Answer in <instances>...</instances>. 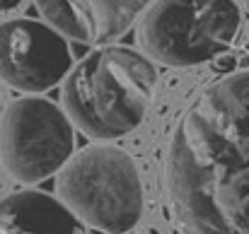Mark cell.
Returning <instances> with one entry per match:
<instances>
[{"mask_svg": "<svg viewBox=\"0 0 249 234\" xmlns=\"http://www.w3.org/2000/svg\"><path fill=\"white\" fill-rule=\"evenodd\" d=\"M167 188L184 234H249V70L208 84L184 111Z\"/></svg>", "mask_w": 249, "mask_h": 234, "instance_id": "1", "label": "cell"}, {"mask_svg": "<svg viewBox=\"0 0 249 234\" xmlns=\"http://www.w3.org/2000/svg\"><path fill=\"white\" fill-rule=\"evenodd\" d=\"M155 84L158 70L145 56L126 46H102L71 68L61 99L78 131L107 143L143 123Z\"/></svg>", "mask_w": 249, "mask_h": 234, "instance_id": "2", "label": "cell"}, {"mask_svg": "<svg viewBox=\"0 0 249 234\" xmlns=\"http://www.w3.org/2000/svg\"><path fill=\"white\" fill-rule=\"evenodd\" d=\"M58 198L85 225L107 234L131 232L143 217V181L133 157L107 143L83 148L58 171Z\"/></svg>", "mask_w": 249, "mask_h": 234, "instance_id": "3", "label": "cell"}, {"mask_svg": "<svg viewBox=\"0 0 249 234\" xmlns=\"http://www.w3.org/2000/svg\"><path fill=\"white\" fill-rule=\"evenodd\" d=\"M235 0H155L141 19L138 41L150 58L172 66H201L225 53L240 36Z\"/></svg>", "mask_w": 249, "mask_h": 234, "instance_id": "4", "label": "cell"}, {"mask_svg": "<svg viewBox=\"0 0 249 234\" xmlns=\"http://www.w3.org/2000/svg\"><path fill=\"white\" fill-rule=\"evenodd\" d=\"M73 148V121L51 99H15L0 118V159L19 184H39L61 171Z\"/></svg>", "mask_w": 249, "mask_h": 234, "instance_id": "5", "label": "cell"}, {"mask_svg": "<svg viewBox=\"0 0 249 234\" xmlns=\"http://www.w3.org/2000/svg\"><path fill=\"white\" fill-rule=\"evenodd\" d=\"M73 56L66 36L36 19L0 22V80L12 89L39 94L71 73Z\"/></svg>", "mask_w": 249, "mask_h": 234, "instance_id": "6", "label": "cell"}, {"mask_svg": "<svg viewBox=\"0 0 249 234\" xmlns=\"http://www.w3.org/2000/svg\"><path fill=\"white\" fill-rule=\"evenodd\" d=\"M44 19L78 44L121 39L153 0H34Z\"/></svg>", "mask_w": 249, "mask_h": 234, "instance_id": "7", "label": "cell"}, {"mask_svg": "<svg viewBox=\"0 0 249 234\" xmlns=\"http://www.w3.org/2000/svg\"><path fill=\"white\" fill-rule=\"evenodd\" d=\"M0 234H87L85 222L44 191H17L0 201Z\"/></svg>", "mask_w": 249, "mask_h": 234, "instance_id": "8", "label": "cell"}, {"mask_svg": "<svg viewBox=\"0 0 249 234\" xmlns=\"http://www.w3.org/2000/svg\"><path fill=\"white\" fill-rule=\"evenodd\" d=\"M22 0H0V12H10L15 7H19Z\"/></svg>", "mask_w": 249, "mask_h": 234, "instance_id": "9", "label": "cell"}, {"mask_svg": "<svg viewBox=\"0 0 249 234\" xmlns=\"http://www.w3.org/2000/svg\"><path fill=\"white\" fill-rule=\"evenodd\" d=\"M240 2H245V7H249V0H240Z\"/></svg>", "mask_w": 249, "mask_h": 234, "instance_id": "10", "label": "cell"}, {"mask_svg": "<svg viewBox=\"0 0 249 234\" xmlns=\"http://www.w3.org/2000/svg\"><path fill=\"white\" fill-rule=\"evenodd\" d=\"M247 36H249V24H247Z\"/></svg>", "mask_w": 249, "mask_h": 234, "instance_id": "11", "label": "cell"}]
</instances>
